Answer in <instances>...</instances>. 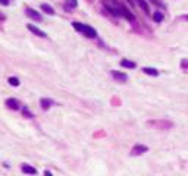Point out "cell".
I'll list each match as a JSON object with an SVG mask.
<instances>
[{
  "instance_id": "11",
  "label": "cell",
  "mask_w": 188,
  "mask_h": 176,
  "mask_svg": "<svg viewBox=\"0 0 188 176\" xmlns=\"http://www.w3.org/2000/svg\"><path fill=\"white\" fill-rule=\"evenodd\" d=\"M40 103H41V107H43L44 110H47L50 106L53 104V101H52V100H49V98H41V101H40Z\"/></svg>"
},
{
  "instance_id": "3",
  "label": "cell",
  "mask_w": 188,
  "mask_h": 176,
  "mask_svg": "<svg viewBox=\"0 0 188 176\" xmlns=\"http://www.w3.org/2000/svg\"><path fill=\"white\" fill-rule=\"evenodd\" d=\"M28 30H30L31 32H34V34H35L37 37H41V38H46V37H47L44 31H41L40 28H37V27H34V25H31V24L28 25Z\"/></svg>"
},
{
  "instance_id": "6",
  "label": "cell",
  "mask_w": 188,
  "mask_h": 176,
  "mask_svg": "<svg viewBox=\"0 0 188 176\" xmlns=\"http://www.w3.org/2000/svg\"><path fill=\"white\" fill-rule=\"evenodd\" d=\"M6 106H7L9 109H13V110H16V109L19 107V103L16 101L15 98H9V100H6Z\"/></svg>"
},
{
  "instance_id": "10",
  "label": "cell",
  "mask_w": 188,
  "mask_h": 176,
  "mask_svg": "<svg viewBox=\"0 0 188 176\" xmlns=\"http://www.w3.org/2000/svg\"><path fill=\"white\" fill-rule=\"evenodd\" d=\"M121 13H122V16H125V18L129 19V21H132V19H134V15L131 13V12H129L127 7H123V6H122V12H121Z\"/></svg>"
},
{
  "instance_id": "7",
  "label": "cell",
  "mask_w": 188,
  "mask_h": 176,
  "mask_svg": "<svg viewBox=\"0 0 188 176\" xmlns=\"http://www.w3.org/2000/svg\"><path fill=\"white\" fill-rule=\"evenodd\" d=\"M27 15H28L30 18L35 19V21H41V15H40V13H37V12L32 10V9H27Z\"/></svg>"
},
{
  "instance_id": "1",
  "label": "cell",
  "mask_w": 188,
  "mask_h": 176,
  "mask_svg": "<svg viewBox=\"0 0 188 176\" xmlns=\"http://www.w3.org/2000/svg\"><path fill=\"white\" fill-rule=\"evenodd\" d=\"M104 7L115 16H122V5H119L115 0H104Z\"/></svg>"
},
{
  "instance_id": "17",
  "label": "cell",
  "mask_w": 188,
  "mask_h": 176,
  "mask_svg": "<svg viewBox=\"0 0 188 176\" xmlns=\"http://www.w3.org/2000/svg\"><path fill=\"white\" fill-rule=\"evenodd\" d=\"M72 25H73V28L77 30V31H82V24H80V22H73Z\"/></svg>"
},
{
  "instance_id": "14",
  "label": "cell",
  "mask_w": 188,
  "mask_h": 176,
  "mask_svg": "<svg viewBox=\"0 0 188 176\" xmlns=\"http://www.w3.org/2000/svg\"><path fill=\"white\" fill-rule=\"evenodd\" d=\"M138 5L143 7V10L146 12V13H148V12H150V9H148V5L146 3V0H138Z\"/></svg>"
},
{
  "instance_id": "21",
  "label": "cell",
  "mask_w": 188,
  "mask_h": 176,
  "mask_svg": "<svg viewBox=\"0 0 188 176\" xmlns=\"http://www.w3.org/2000/svg\"><path fill=\"white\" fill-rule=\"evenodd\" d=\"M0 3H2V5H7L9 2H7V0H0Z\"/></svg>"
},
{
  "instance_id": "16",
  "label": "cell",
  "mask_w": 188,
  "mask_h": 176,
  "mask_svg": "<svg viewBox=\"0 0 188 176\" xmlns=\"http://www.w3.org/2000/svg\"><path fill=\"white\" fill-rule=\"evenodd\" d=\"M9 84L13 85V87H18L19 85V79L18 78H9Z\"/></svg>"
},
{
  "instance_id": "2",
  "label": "cell",
  "mask_w": 188,
  "mask_h": 176,
  "mask_svg": "<svg viewBox=\"0 0 188 176\" xmlns=\"http://www.w3.org/2000/svg\"><path fill=\"white\" fill-rule=\"evenodd\" d=\"M81 32H84V35L88 37V38H96V37H97L96 30L91 28V27H88V25H82V31Z\"/></svg>"
},
{
  "instance_id": "9",
  "label": "cell",
  "mask_w": 188,
  "mask_h": 176,
  "mask_svg": "<svg viewBox=\"0 0 188 176\" xmlns=\"http://www.w3.org/2000/svg\"><path fill=\"white\" fill-rule=\"evenodd\" d=\"M121 65H122L123 68H129V69H134V68H135V63H134V62H131V60H127V59L121 60Z\"/></svg>"
},
{
  "instance_id": "5",
  "label": "cell",
  "mask_w": 188,
  "mask_h": 176,
  "mask_svg": "<svg viewBox=\"0 0 188 176\" xmlns=\"http://www.w3.org/2000/svg\"><path fill=\"white\" fill-rule=\"evenodd\" d=\"M112 75H113L115 79H118V81H121V82H125V81L128 79L127 75L122 73V72H118V71H112Z\"/></svg>"
},
{
  "instance_id": "12",
  "label": "cell",
  "mask_w": 188,
  "mask_h": 176,
  "mask_svg": "<svg viewBox=\"0 0 188 176\" xmlns=\"http://www.w3.org/2000/svg\"><path fill=\"white\" fill-rule=\"evenodd\" d=\"M41 10H44L46 13H49V15H53V13H55L53 7H52V6H49V5H46V3H43V5H41Z\"/></svg>"
},
{
  "instance_id": "4",
  "label": "cell",
  "mask_w": 188,
  "mask_h": 176,
  "mask_svg": "<svg viewBox=\"0 0 188 176\" xmlns=\"http://www.w3.org/2000/svg\"><path fill=\"white\" fill-rule=\"evenodd\" d=\"M146 151H147V147L146 145H135L132 148V151H131V156H140V154H143Z\"/></svg>"
},
{
  "instance_id": "18",
  "label": "cell",
  "mask_w": 188,
  "mask_h": 176,
  "mask_svg": "<svg viewBox=\"0 0 188 176\" xmlns=\"http://www.w3.org/2000/svg\"><path fill=\"white\" fill-rule=\"evenodd\" d=\"M78 5V2L77 0H68V6H71V7H75Z\"/></svg>"
},
{
  "instance_id": "15",
  "label": "cell",
  "mask_w": 188,
  "mask_h": 176,
  "mask_svg": "<svg viewBox=\"0 0 188 176\" xmlns=\"http://www.w3.org/2000/svg\"><path fill=\"white\" fill-rule=\"evenodd\" d=\"M153 19L156 22H160V21H163V13L162 12H154V15H153Z\"/></svg>"
},
{
  "instance_id": "13",
  "label": "cell",
  "mask_w": 188,
  "mask_h": 176,
  "mask_svg": "<svg viewBox=\"0 0 188 176\" xmlns=\"http://www.w3.org/2000/svg\"><path fill=\"white\" fill-rule=\"evenodd\" d=\"M143 72L147 73V75H153V77H157V73H159V72H157L156 69H153V68H144Z\"/></svg>"
},
{
  "instance_id": "19",
  "label": "cell",
  "mask_w": 188,
  "mask_h": 176,
  "mask_svg": "<svg viewBox=\"0 0 188 176\" xmlns=\"http://www.w3.org/2000/svg\"><path fill=\"white\" fill-rule=\"evenodd\" d=\"M24 113H25V115H27L28 118H32V115H31V113H30V112H28L27 109H24Z\"/></svg>"
},
{
  "instance_id": "20",
  "label": "cell",
  "mask_w": 188,
  "mask_h": 176,
  "mask_svg": "<svg viewBox=\"0 0 188 176\" xmlns=\"http://www.w3.org/2000/svg\"><path fill=\"white\" fill-rule=\"evenodd\" d=\"M152 2H153L154 5H162V2H160V0H152Z\"/></svg>"
},
{
  "instance_id": "8",
  "label": "cell",
  "mask_w": 188,
  "mask_h": 176,
  "mask_svg": "<svg viewBox=\"0 0 188 176\" xmlns=\"http://www.w3.org/2000/svg\"><path fill=\"white\" fill-rule=\"evenodd\" d=\"M22 172L24 173H30V175H35L37 173V170L34 169V167H31V166H28V165H22Z\"/></svg>"
}]
</instances>
